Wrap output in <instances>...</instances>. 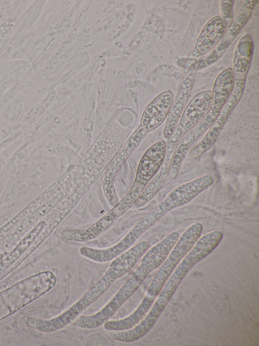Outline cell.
Instances as JSON below:
<instances>
[{
  "label": "cell",
  "mask_w": 259,
  "mask_h": 346,
  "mask_svg": "<svg viewBox=\"0 0 259 346\" xmlns=\"http://www.w3.org/2000/svg\"><path fill=\"white\" fill-rule=\"evenodd\" d=\"M121 276L109 266L103 275L75 303L58 316L49 320L28 319V325L45 333L61 330L72 323L92 304L101 297L116 280Z\"/></svg>",
  "instance_id": "obj_1"
},
{
  "label": "cell",
  "mask_w": 259,
  "mask_h": 346,
  "mask_svg": "<svg viewBox=\"0 0 259 346\" xmlns=\"http://www.w3.org/2000/svg\"><path fill=\"white\" fill-rule=\"evenodd\" d=\"M249 60L243 56H239L235 60L234 70L236 72L244 73L246 72L248 65L249 64Z\"/></svg>",
  "instance_id": "obj_21"
},
{
  "label": "cell",
  "mask_w": 259,
  "mask_h": 346,
  "mask_svg": "<svg viewBox=\"0 0 259 346\" xmlns=\"http://www.w3.org/2000/svg\"><path fill=\"white\" fill-rule=\"evenodd\" d=\"M147 276L137 267L110 300L97 313L80 315L73 325L84 329H93L103 325L116 313L132 296Z\"/></svg>",
  "instance_id": "obj_5"
},
{
  "label": "cell",
  "mask_w": 259,
  "mask_h": 346,
  "mask_svg": "<svg viewBox=\"0 0 259 346\" xmlns=\"http://www.w3.org/2000/svg\"><path fill=\"white\" fill-rule=\"evenodd\" d=\"M212 100V93L209 90L196 94L185 108L180 123L187 130H189L204 118L208 112Z\"/></svg>",
  "instance_id": "obj_14"
},
{
  "label": "cell",
  "mask_w": 259,
  "mask_h": 346,
  "mask_svg": "<svg viewBox=\"0 0 259 346\" xmlns=\"http://www.w3.org/2000/svg\"><path fill=\"white\" fill-rule=\"evenodd\" d=\"M210 127L201 121L184 134L172 155L168 174L171 178H175L178 176L183 161L191 145Z\"/></svg>",
  "instance_id": "obj_16"
},
{
  "label": "cell",
  "mask_w": 259,
  "mask_h": 346,
  "mask_svg": "<svg viewBox=\"0 0 259 346\" xmlns=\"http://www.w3.org/2000/svg\"><path fill=\"white\" fill-rule=\"evenodd\" d=\"M172 102L173 94L170 91L159 94L144 110L140 125L149 132L157 128L167 117Z\"/></svg>",
  "instance_id": "obj_13"
},
{
  "label": "cell",
  "mask_w": 259,
  "mask_h": 346,
  "mask_svg": "<svg viewBox=\"0 0 259 346\" xmlns=\"http://www.w3.org/2000/svg\"><path fill=\"white\" fill-rule=\"evenodd\" d=\"M145 186L135 181L125 195L99 220L84 229L64 230L61 233L62 238L66 241L82 243L98 237L134 205Z\"/></svg>",
  "instance_id": "obj_2"
},
{
  "label": "cell",
  "mask_w": 259,
  "mask_h": 346,
  "mask_svg": "<svg viewBox=\"0 0 259 346\" xmlns=\"http://www.w3.org/2000/svg\"><path fill=\"white\" fill-rule=\"evenodd\" d=\"M246 15L248 14H242L239 15L230 27L228 30L227 34L230 37V38L231 37V38L233 39L241 29L247 19Z\"/></svg>",
  "instance_id": "obj_20"
},
{
  "label": "cell",
  "mask_w": 259,
  "mask_h": 346,
  "mask_svg": "<svg viewBox=\"0 0 259 346\" xmlns=\"http://www.w3.org/2000/svg\"><path fill=\"white\" fill-rule=\"evenodd\" d=\"M190 67L184 72L178 93L172 103L167 117L163 131L164 135L166 139L175 131L191 94L195 75L197 70V62L194 63Z\"/></svg>",
  "instance_id": "obj_10"
},
{
  "label": "cell",
  "mask_w": 259,
  "mask_h": 346,
  "mask_svg": "<svg viewBox=\"0 0 259 346\" xmlns=\"http://www.w3.org/2000/svg\"><path fill=\"white\" fill-rule=\"evenodd\" d=\"M258 2V1H245L244 3V6L248 9L251 10Z\"/></svg>",
  "instance_id": "obj_23"
},
{
  "label": "cell",
  "mask_w": 259,
  "mask_h": 346,
  "mask_svg": "<svg viewBox=\"0 0 259 346\" xmlns=\"http://www.w3.org/2000/svg\"><path fill=\"white\" fill-rule=\"evenodd\" d=\"M244 85V80H235L234 88L230 98L222 108L206 135L191 151L190 156L192 158L195 159L199 158L212 146L228 116L241 98Z\"/></svg>",
  "instance_id": "obj_9"
},
{
  "label": "cell",
  "mask_w": 259,
  "mask_h": 346,
  "mask_svg": "<svg viewBox=\"0 0 259 346\" xmlns=\"http://www.w3.org/2000/svg\"><path fill=\"white\" fill-rule=\"evenodd\" d=\"M148 132V131L140 125L112 160L106 171L103 182V191L108 201L112 206L118 201L114 188L116 176L124 163Z\"/></svg>",
  "instance_id": "obj_8"
},
{
  "label": "cell",
  "mask_w": 259,
  "mask_h": 346,
  "mask_svg": "<svg viewBox=\"0 0 259 346\" xmlns=\"http://www.w3.org/2000/svg\"><path fill=\"white\" fill-rule=\"evenodd\" d=\"M202 230V224L200 222H196L180 235L155 273L146 295L156 299L171 273L199 238Z\"/></svg>",
  "instance_id": "obj_3"
},
{
  "label": "cell",
  "mask_w": 259,
  "mask_h": 346,
  "mask_svg": "<svg viewBox=\"0 0 259 346\" xmlns=\"http://www.w3.org/2000/svg\"><path fill=\"white\" fill-rule=\"evenodd\" d=\"M226 20L221 16L214 17L205 25L196 41L195 49L201 55L213 49L224 36Z\"/></svg>",
  "instance_id": "obj_15"
},
{
  "label": "cell",
  "mask_w": 259,
  "mask_h": 346,
  "mask_svg": "<svg viewBox=\"0 0 259 346\" xmlns=\"http://www.w3.org/2000/svg\"><path fill=\"white\" fill-rule=\"evenodd\" d=\"M233 39H222L220 44H218L208 56L200 59L197 62V70L204 68L215 61L226 51Z\"/></svg>",
  "instance_id": "obj_18"
},
{
  "label": "cell",
  "mask_w": 259,
  "mask_h": 346,
  "mask_svg": "<svg viewBox=\"0 0 259 346\" xmlns=\"http://www.w3.org/2000/svg\"><path fill=\"white\" fill-rule=\"evenodd\" d=\"M187 131L179 123L177 125L174 132L168 138L167 143L166 144L165 156L167 155V158H169L171 155H173L180 140Z\"/></svg>",
  "instance_id": "obj_19"
},
{
  "label": "cell",
  "mask_w": 259,
  "mask_h": 346,
  "mask_svg": "<svg viewBox=\"0 0 259 346\" xmlns=\"http://www.w3.org/2000/svg\"><path fill=\"white\" fill-rule=\"evenodd\" d=\"M165 153L166 144L163 140L148 148L139 161L135 181L146 185L162 165Z\"/></svg>",
  "instance_id": "obj_12"
},
{
  "label": "cell",
  "mask_w": 259,
  "mask_h": 346,
  "mask_svg": "<svg viewBox=\"0 0 259 346\" xmlns=\"http://www.w3.org/2000/svg\"><path fill=\"white\" fill-rule=\"evenodd\" d=\"M153 225L146 215L115 245L105 249L82 247L79 249V253L82 257L96 262L106 263L111 261L131 248Z\"/></svg>",
  "instance_id": "obj_7"
},
{
  "label": "cell",
  "mask_w": 259,
  "mask_h": 346,
  "mask_svg": "<svg viewBox=\"0 0 259 346\" xmlns=\"http://www.w3.org/2000/svg\"><path fill=\"white\" fill-rule=\"evenodd\" d=\"M169 165L163 163L155 175L147 183L134 205L140 207L145 205L159 191L168 174Z\"/></svg>",
  "instance_id": "obj_17"
},
{
  "label": "cell",
  "mask_w": 259,
  "mask_h": 346,
  "mask_svg": "<svg viewBox=\"0 0 259 346\" xmlns=\"http://www.w3.org/2000/svg\"><path fill=\"white\" fill-rule=\"evenodd\" d=\"M235 77L233 70L228 68L217 77L212 89V100L209 110L202 121L209 126L213 123L222 108L233 91Z\"/></svg>",
  "instance_id": "obj_11"
},
{
  "label": "cell",
  "mask_w": 259,
  "mask_h": 346,
  "mask_svg": "<svg viewBox=\"0 0 259 346\" xmlns=\"http://www.w3.org/2000/svg\"><path fill=\"white\" fill-rule=\"evenodd\" d=\"M223 237V232L219 230L209 232L200 237L169 276L160 293L171 299L187 273L197 263L213 251Z\"/></svg>",
  "instance_id": "obj_4"
},
{
  "label": "cell",
  "mask_w": 259,
  "mask_h": 346,
  "mask_svg": "<svg viewBox=\"0 0 259 346\" xmlns=\"http://www.w3.org/2000/svg\"><path fill=\"white\" fill-rule=\"evenodd\" d=\"M233 1H222L221 3V16L226 19L230 18L232 15V4Z\"/></svg>",
  "instance_id": "obj_22"
},
{
  "label": "cell",
  "mask_w": 259,
  "mask_h": 346,
  "mask_svg": "<svg viewBox=\"0 0 259 346\" xmlns=\"http://www.w3.org/2000/svg\"><path fill=\"white\" fill-rule=\"evenodd\" d=\"M214 182L212 176L206 175L182 184L172 190L148 214L155 223L168 212L190 202Z\"/></svg>",
  "instance_id": "obj_6"
}]
</instances>
